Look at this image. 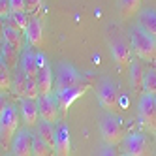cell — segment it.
<instances>
[{"mask_svg": "<svg viewBox=\"0 0 156 156\" xmlns=\"http://www.w3.org/2000/svg\"><path fill=\"white\" fill-rule=\"evenodd\" d=\"M130 45L132 51L137 55V58L147 62H152L156 58V38L149 34L141 25L130 30Z\"/></svg>", "mask_w": 156, "mask_h": 156, "instance_id": "6da1fadb", "label": "cell"}, {"mask_svg": "<svg viewBox=\"0 0 156 156\" xmlns=\"http://www.w3.org/2000/svg\"><path fill=\"white\" fill-rule=\"evenodd\" d=\"M17 128H19V111L15 105L8 104V107L0 115V143H2V147L12 145V139L17 133Z\"/></svg>", "mask_w": 156, "mask_h": 156, "instance_id": "7a4b0ae2", "label": "cell"}, {"mask_svg": "<svg viewBox=\"0 0 156 156\" xmlns=\"http://www.w3.org/2000/svg\"><path fill=\"white\" fill-rule=\"evenodd\" d=\"M87 85L85 77L77 72L72 64L60 62L55 75V90H62V88H72V87H83Z\"/></svg>", "mask_w": 156, "mask_h": 156, "instance_id": "3957f363", "label": "cell"}, {"mask_svg": "<svg viewBox=\"0 0 156 156\" xmlns=\"http://www.w3.org/2000/svg\"><path fill=\"white\" fill-rule=\"evenodd\" d=\"M137 113H139V122L141 124L147 126L151 132L156 133V96L143 92L139 96Z\"/></svg>", "mask_w": 156, "mask_h": 156, "instance_id": "277c9868", "label": "cell"}, {"mask_svg": "<svg viewBox=\"0 0 156 156\" xmlns=\"http://www.w3.org/2000/svg\"><path fill=\"white\" fill-rule=\"evenodd\" d=\"M100 133H102V137L107 145H119L122 143L124 139V126H122V122L119 117H113V115H107L102 124H100Z\"/></svg>", "mask_w": 156, "mask_h": 156, "instance_id": "5b68a950", "label": "cell"}, {"mask_svg": "<svg viewBox=\"0 0 156 156\" xmlns=\"http://www.w3.org/2000/svg\"><path fill=\"white\" fill-rule=\"evenodd\" d=\"M36 57H38V75H36V83H38V88H40V96L53 94L55 79H53L51 64L47 62V57H45L43 53H36Z\"/></svg>", "mask_w": 156, "mask_h": 156, "instance_id": "8992f818", "label": "cell"}, {"mask_svg": "<svg viewBox=\"0 0 156 156\" xmlns=\"http://www.w3.org/2000/svg\"><path fill=\"white\" fill-rule=\"evenodd\" d=\"M122 154H128V156H147L149 154V145L147 139H145L143 133H130L122 139Z\"/></svg>", "mask_w": 156, "mask_h": 156, "instance_id": "52a82bcc", "label": "cell"}, {"mask_svg": "<svg viewBox=\"0 0 156 156\" xmlns=\"http://www.w3.org/2000/svg\"><path fill=\"white\" fill-rule=\"evenodd\" d=\"M88 85H83V87H72V88H62V90H57V94H55V100H57V105L58 109L62 111V115L66 117L68 115V111L72 107V104L75 102L79 96L85 94Z\"/></svg>", "mask_w": 156, "mask_h": 156, "instance_id": "ba28073f", "label": "cell"}, {"mask_svg": "<svg viewBox=\"0 0 156 156\" xmlns=\"http://www.w3.org/2000/svg\"><path fill=\"white\" fill-rule=\"evenodd\" d=\"M98 100L105 109L113 111L119 104V90H117V85L111 81V79H102L98 85Z\"/></svg>", "mask_w": 156, "mask_h": 156, "instance_id": "9c48e42d", "label": "cell"}, {"mask_svg": "<svg viewBox=\"0 0 156 156\" xmlns=\"http://www.w3.org/2000/svg\"><path fill=\"white\" fill-rule=\"evenodd\" d=\"M32 143H34V136H30L28 130H17L9 145L12 156H32Z\"/></svg>", "mask_w": 156, "mask_h": 156, "instance_id": "30bf717a", "label": "cell"}, {"mask_svg": "<svg viewBox=\"0 0 156 156\" xmlns=\"http://www.w3.org/2000/svg\"><path fill=\"white\" fill-rule=\"evenodd\" d=\"M111 55H113L115 62L120 66V68H126L132 62V45L124 40V38H113L111 40Z\"/></svg>", "mask_w": 156, "mask_h": 156, "instance_id": "8fae6325", "label": "cell"}, {"mask_svg": "<svg viewBox=\"0 0 156 156\" xmlns=\"http://www.w3.org/2000/svg\"><path fill=\"white\" fill-rule=\"evenodd\" d=\"M38 113L41 120H47L51 124L58 120V105L53 94H45L38 98Z\"/></svg>", "mask_w": 156, "mask_h": 156, "instance_id": "7c38bea8", "label": "cell"}, {"mask_svg": "<svg viewBox=\"0 0 156 156\" xmlns=\"http://www.w3.org/2000/svg\"><path fill=\"white\" fill-rule=\"evenodd\" d=\"M55 152L57 156H70V128L64 122L55 128Z\"/></svg>", "mask_w": 156, "mask_h": 156, "instance_id": "4fadbf2b", "label": "cell"}, {"mask_svg": "<svg viewBox=\"0 0 156 156\" xmlns=\"http://www.w3.org/2000/svg\"><path fill=\"white\" fill-rule=\"evenodd\" d=\"M21 117H23L25 124L27 126H36L38 124V119H40V113H38V100H30V98H21Z\"/></svg>", "mask_w": 156, "mask_h": 156, "instance_id": "5bb4252c", "label": "cell"}, {"mask_svg": "<svg viewBox=\"0 0 156 156\" xmlns=\"http://www.w3.org/2000/svg\"><path fill=\"white\" fill-rule=\"evenodd\" d=\"M21 70L23 73L28 77L30 81H36V75H38V57H36V51H30V49H23V55H21Z\"/></svg>", "mask_w": 156, "mask_h": 156, "instance_id": "9a60e30c", "label": "cell"}, {"mask_svg": "<svg viewBox=\"0 0 156 156\" xmlns=\"http://www.w3.org/2000/svg\"><path fill=\"white\" fill-rule=\"evenodd\" d=\"M27 40L32 47H40L43 43V25L38 17H28V25H27Z\"/></svg>", "mask_w": 156, "mask_h": 156, "instance_id": "2e32d148", "label": "cell"}, {"mask_svg": "<svg viewBox=\"0 0 156 156\" xmlns=\"http://www.w3.org/2000/svg\"><path fill=\"white\" fill-rule=\"evenodd\" d=\"M139 25L156 38V9L154 8H145L139 12Z\"/></svg>", "mask_w": 156, "mask_h": 156, "instance_id": "e0dca14e", "label": "cell"}, {"mask_svg": "<svg viewBox=\"0 0 156 156\" xmlns=\"http://www.w3.org/2000/svg\"><path fill=\"white\" fill-rule=\"evenodd\" d=\"M2 38H4L6 43L13 45L17 51H21V49L27 47V45H25V40H23V32H19V30L8 27V25H4V28H2Z\"/></svg>", "mask_w": 156, "mask_h": 156, "instance_id": "ac0fdd59", "label": "cell"}, {"mask_svg": "<svg viewBox=\"0 0 156 156\" xmlns=\"http://www.w3.org/2000/svg\"><path fill=\"white\" fill-rule=\"evenodd\" d=\"M130 79H132V87L136 92H141L143 88V79H145V70L141 68L139 60H132L130 62Z\"/></svg>", "mask_w": 156, "mask_h": 156, "instance_id": "d6986e66", "label": "cell"}, {"mask_svg": "<svg viewBox=\"0 0 156 156\" xmlns=\"http://www.w3.org/2000/svg\"><path fill=\"white\" fill-rule=\"evenodd\" d=\"M36 130H38V137L41 141H45L47 145H51V147L55 149V128L51 122L47 120H40L36 124Z\"/></svg>", "mask_w": 156, "mask_h": 156, "instance_id": "ffe728a7", "label": "cell"}, {"mask_svg": "<svg viewBox=\"0 0 156 156\" xmlns=\"http://www.w3.org/2000/svg\"><path fill=\"white\" fill-rule=\"evenodd\" d=\"M27 87H28V77L23 73V70H19L13 77V83H12V88H13V92L19 100L27 98Z\"/></svg>", "mask_w": 156, "mask_h": 156, "instance_id": "44dd1931", "label": "cell"}, {"mask_svg": "<svg viewBox=\"0 0 156 156\" xmlns=\"http://www.w3.org/2000/svg\"><path fill=\"white\" fill-rule=\"evenodd\" d=\"M6 25L12 27L19 32H25L27 30V25H28V13H9L8 19H6Z\"/></svg>", "mask_w": 156, "mask_h": 156, "instance_id": "7402d4cb", "label": "cell"}, {"mask_svg": "<svg viewBox=\"0 0 156 156\" xmlns=\"http://www.w3.org/2000/svg\"><path fill=\"white\" fill-rule=\"evenodd\" d=\"M55 149L45 141H41L38 136H34V143H32V156H55Z\"/></svg>", "mask_w": 156, "mask_h": 156, "instance_id": "603a6c76", "label": "cell"}, {"mask_svg": "<svg viewBox=\"0 0 156 156\" xmlns=\"http://www.w3.org/2000/svg\"><path fill=\"white\" fill-rule=\"evenodd\" d=\"M17 58H19V51L13 45H9V43L4 41V45H2V62L8 66V68H13L17 64Z\"/></svg>", "mask_w": 156, "mask_h": 156, "instance_id": "cb8c5ba5", "label": "cell"}, {"mask_svg": "<svg viewBox=\"0 0 156 156\" xmlns=\"http://www.w3.org/2000/svg\"><path fill=\"white\" fill-rule=\"evenodd\" d=\"M143 92L156 96V70L149 68L145 70V79H143Z\"/></svg>", "mask_w": 156, "mask_h": 156, "instance_id": "d4e9b609", "label": "cell"}, {"mask_svg": "<svg viewBox=\"0 0 156 156\" xmlns=\"http://www.w3.org/2000/svg\"><path fill=\"white\" fill-rule=\"evenodd\" d=\"M139 4H141V0H120V13H122V17L124 19L132 17L139 9Z\"/></svg>", "mask_w": 156, "mask_h": 156, "instance_id": "484cf974", "label": "cell"}, {"mask_svg": "<svg viewBox=\"0 0 156 156\" xmlns=\"http://www.w3.org/2000/svg\"><path fill=\"white\" fill-rule=\"evenodd\" d=\"M12 87V77H9V68L4 64V62H0V88L2 90H6V88Z\"/></svg>", "mask_w": 156, "mask_h": 156, "instance_id": "4316f807", "label": "cell"}, {"mask_svg": "<svg viewBox=\"0 0 156 156\" xmlns=\"http://www.w3.org/2000/svg\"><path fill=\"white\" fill-rule=\"evenodd\" d=\"M27 4L25 0H9V13H25Z\"/></svg>", "mask_w": 156, "mask_h": 156, "instance_id": "83f0119b", "label": "cell"}, {"mask_svg": "<svg viewBox=\"0 0 156 156\" xmlns=\"http://www.w3.org/2000/svg\"><path fill=\"white\" fill-rule=\"evenodd\" d=\"M25 4H27V13H36L41 6V0H25Z\"/></svg>", "mask_w": 156, "mask_h": 156, "instance_id": "f1b7e54d", "label": "cell"}, {"mask_svg": "<svg viewBox=\"0 0 156 156\" xmlns=\"http://www.w3.org/2000/svg\"><path fill=\"white\" fill-rule=\"evenodd\" d=\"M9 15V0H0V17Z\"/></svg>", "mask_w": 156, "mask_h": 156, "instance_id": "f546056e", "label": "cell"}, {"mask_svg": "<svg viewBox=\"0 0 156 156\" xmlns=\"http://www.w3.org/2000/svg\"><path fill=\"white\" fill-rule=\"evenodd\" d=\"M100 156H119V154H117V151H115L113 145H107V147H104V149H102Z\"/></svg>", "mask_w": 156, "mask_h": 156, "instance_id": "4dcf8cb0", "label": "cell"}, {"mask_svg": "<svg viewBox=\"0 0 156 156\" xmlns=\"http://www.w3.org/2000/svg\"><path fill=\"white\" fill-rule=\"evenodd\" d=\"M8 104H9V102H8V96L0 92V115H2V111L8 107Z\"/></svg>", "mask_w": 156, "mask_h": 156, "instance_id": "1f68e13d", "label": "cell"}, {"mask_svg": "<svg viewBox=\"0 0 156 156\" xmlns=\"http://www.w3.org/2000/svg\"><path fill=\"white\" fill-rule=\"evenodd\" d=\"M119 102H120V107L122 109H128V104H130V100L126 96H119Z\"/></svg>", "mask_w": 156, "mask_h": 156, "instance_id": "d6a6232c", "label": "cell"}, {"mask_svg": "<svg viewBox=\"0 0 156 156\" xmlns=\"http://www.w3.org/2000/svg\"><path fill=\"white\" fill-rule=\"evenodd\" d=\"M122 156H128V154H122Z\"/></svg>", "mask_w": 156, "mask_h": 156, "instance_id": "836d02e7", "label": "cell"}, {"mask_svg": "<svg viewBox=\"0 0 156 156\" xmlns=\"http://www.w3.org/2000/svg\"><path fill=\"white\" fill-rule=\"evenodd\" d=\"M0 90H2V88H0Z\"/></svg>", "mask_w": 156, "mask_h": 156, "instance_id": "e575fe53", "label": "cell"}, {"mask_svg": "<svg viewBox=\"0 0 156 156\" xmlns=\"http://www.w3.org/2000/svg\"><path fill=\"white\" fill-rule=\"evenodd\" d=\"M0 62H2V60H0Z\"/></svg>", "mask_w": 156, "mask_h": 156, "instance_id": "d590c367", "label": "cell"}]
</instances>
